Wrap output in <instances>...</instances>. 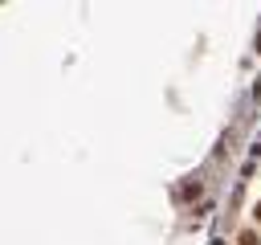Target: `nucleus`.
I'll list each match as a JSON object with an SVG mask.
<instances>
[{"label": "nucleus", "instance_id": "1", "mask_svg": "<svg viewBox=\"0 0 261 245\" xmlns=\"http://www.w3.org/2000/svg\"><path fill=\"white\" fill-rule=\"evenodd\" d=\"M237 241H241V245H257V233H253V229H245V233H241Z\"/></svg>", "mask_w": 261, "mask_h": 245}, {"label": "nucleus", "instance_id": "2", "mask_svg": "<svg viewBox=\"0 0 261 245\" xmlns=\"http://www.w3.org/2000/svg\"><path fill=\"white\" fill-rule=\"evenodd\" d=\"M253 220H257V225H261V204H253Z\"/></svg>", "mask_w": 261, "mask_h": 245}]
</instances>
